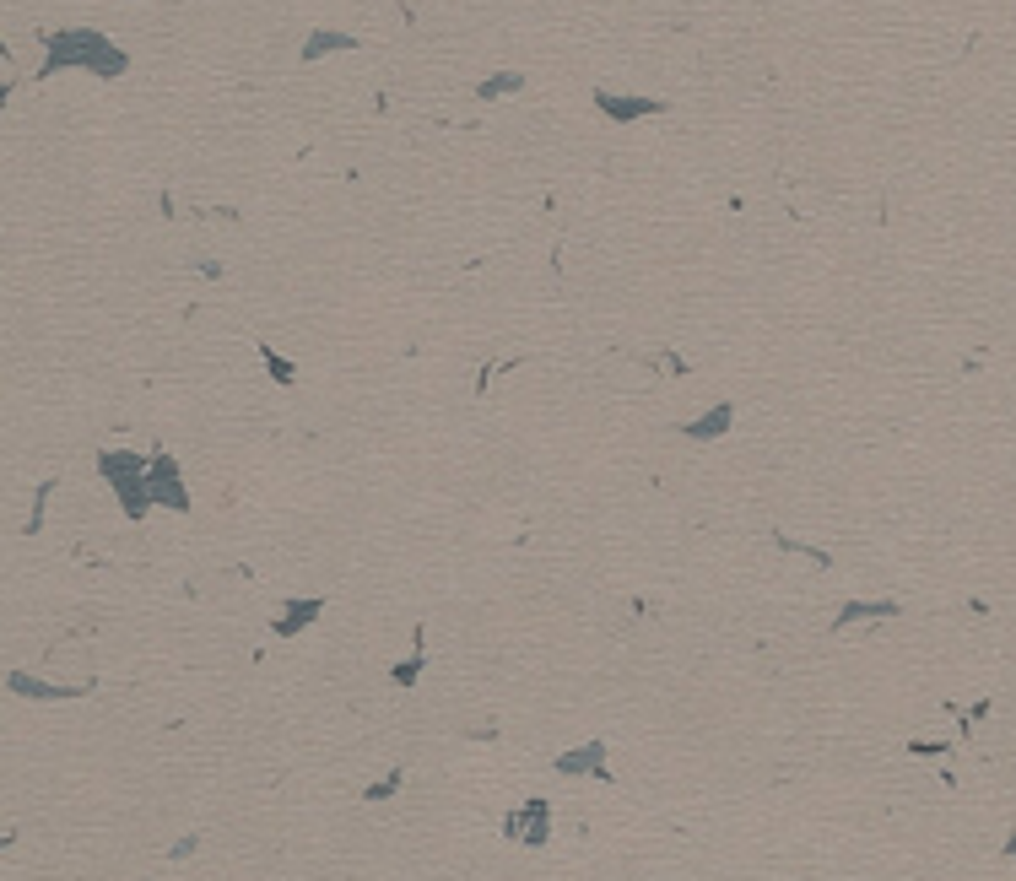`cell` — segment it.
<instances>
[{
	"label": "cell",
	"instance_id": "6da1fadb",
	"mask_svg": "<svg viewBox=\"0 0 1016 881\" xmlns=\"http://www.w3.org/2000/svg\"><path fill=\"white\" fill-rule=\"evenodd\" d=\"M98 471L109 476V487L119 492V503H125L130 519L146 514V503H152V482H146V465L136 455H125V449H103L98 455Z\"/></svg>",
	"mask_w": 1016,
	"mask_h": 881
},
{
	"label": "cell",
	"instance_id": "7a4b0ae2",
	"mask_svg": "<svg viewBox=\"0 0 1016 881\" xmlns=\"http://www.w3.org/2000/svg\"><path fill=\"white\" fill-rule=\"evenodd\" d=\"M146 482H152V498H168V509H190V498H184V482H179V465L168 455H152L146 460Z\"/></svg>",
	"mask_w": 1016,
	"mask_h": 881
},
{
	"label": "cell",
	"instance_id": "3957f363",
	"mask_svg": "<svg viewBox=\"0 0 1016 881\" xmlns=\"http://www.w3.org/2000/svg\"><path fill=\"white\" fill-rule=\"evenodd\" d=\"M730 422H735V406L725 400V406H708L698 422H681V438H692V444H708V438L730 433Z\"/></svg>",
	"mask_w": 1016,
	"mask_h": 881
},
{
	"label": "cell",
	"instance_id": "277c9868",
	"mask_svg": "<svg viewBox=\"0 0 1016 881\" xmlns=\"http://www.w3.org/2000/svg\"><path fill=\"white\" fill-rule=\"evenodd\" d=\"M508 838H525V844H546V800H530L525 817H508Z\"/></svg>",
	"mask_w": 1016,
	"mask_h": 881
},
{
	"label": "cell",
	"instance_id": "5b68a950",
	"mask_svg": "<svg viewBox=\"0 0 1016 881\" xmlns=\"http://www.w3.org/2000/svg\"><path fill=\"white\" fill-rule=\"evenodd\" d=\"M600 757H606L600 746H584V752L563 757V773H590V768H595V773H606V768H600Z\"/></svg>",
	"mask_w": 1016,
	"mask_h": 881
},
{
	"label": "cell",
	"instance_id": "8992f818",
	"mask_svg": "<svg viewBox=\"0 0 1016 881\" xmlns=\"http://www.w3.org/2000/svg\"><path fill=\"white\" fill-rule=\"evenodd\" d=\"M260 357H265V368H271V379H276V384H292V379H298V368H292L287 357H276L265 341H260Z\"/></svg>",
	"mask_w": 1016,
	"mask_h": 881
},
{
	"label": "cell",
	"instance_id": "52a82bcc",
	"mask_svg": "<svg viewBox=\"0 0 1016 881\" xmlns=\"http://www.w3.org/2000/svg\"><path fill=\"white\" fill-rule=\"evenodd\" d=\"M319 617V600H303V606H292L287 617H282V633H292V627H303V622H314Z\"/></svg>",
	"mask_w": 1016,
	"mask_h": 881
}]
</instances>
